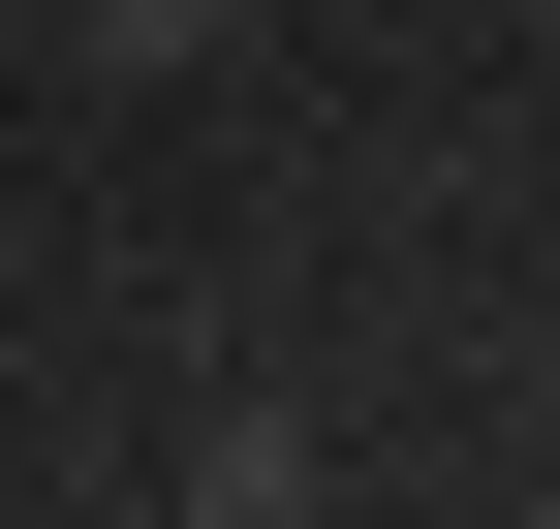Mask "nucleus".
<instances>
[{
	"mask_svg": "<svg viewBox=\"0 0 560 529\" xmlns=\"http://www.w3.org/2000/svg\"><path fill=\"white\" fill-rule=\"evenodd\" d=\"M187 529H342V436L312 405H187Z\"/></svg>",
	"mask_w": 560,
	"mask_h": 529,
	"instance_id": "1",
	"label": "nucleus"
},
{
	"mask_svg": "<svg viewBox=\"0 0 560 529\" xmlns=\"http://www.w3.org/2000/svg\"><path fill=\"white\" fill-rule=\"evenodd\" d=\"M219 32H249V0H62V62H94V94H187Z\"/></svg>",
	"mask_w": 560,
	"mask_h": 529,
	"instance_id": "2",
	"label": "nucleus"
},
{
	"mask_svg": "<svg viewBox=\"0 0 560 529\" xmlns=\"http://www.w3.org/2000/svg\"><path fill=\"white\" fill-rule=\"evenodd\" d=\"M529 529H560V498H529Z\"/></svg>",
	"mask_w": 560,
	"mask_h": 529,
	"instance_id": "3",
	"label": "nucleus"
}]
</instances>
